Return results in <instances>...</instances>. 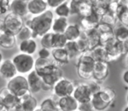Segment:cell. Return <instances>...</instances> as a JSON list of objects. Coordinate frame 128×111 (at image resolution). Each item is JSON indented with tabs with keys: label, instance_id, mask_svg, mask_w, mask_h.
Segmentation results:
<instances>
[{
	"label": "cell",
	"instance_id": "1",
	"mask_svg": "<svg viewBox=\"0 0 128 111\" xmlns=\"http://www.w3.org/2000/svg\"><path fill=\"white\" fill-rule=\"evenodd\" d=\"M53 20L54 14L51 10H47L40 15L33 16L32 18L29 19L26 25L32 30V38H36L38 37H41L50 32Z\"/></svg>",
	"mask_w": 128,
	"mask_h": 111
},
{
	"label": "cell",
	"instance_id": "2",
	"mask_svg": "<svg viewBox=\"0 0 128 111\" xmlns=\"http://www.w3.org/2000/svg\"><path fill=\"white\" fill-rule=\"evenodd\" d=\"M115 98V89L109 86H104L100 92L93 95L91 103L95 111H106L113 103Z\"/></svg>",
	"mask_w": 128,
	"mask_h": 111
},
{
	"label": "cell",
	"instance_id": "3",
	"mask_svg": "<svg viewBox=\"0 0 128 111\" xmlns=\"http://www.w3.org/2000/svg\"><path fill=\"white\" fill-rule=\"evenodd\" d=\"M96 61L92 57L91 51L82 53L77 58L76 71L81 79L89 81L93 77V69Z\"/></svg>",
	"mask_w": 128,
	"mask_h": 111
},
{
	"label": "cell",
	"instance_id": "4",
	"mask_svg": "<svg viewBox=\"0 0 128 111\" xmlns=\"http://www.w3.org/2000/svg\"><path fill=\"white\" fill-rule=\"evenodd\" d=\"M36 71L41 76L44 83L52 88H53L55 83L63 77V70L55 62Z\"/></svg>",
	"mask_w": 128,
	"mask_h": 111
},
{
	"label": "cell",
	"instance_id": "5",
	"mask_svg": "<svg viewBox=\"0 0 128 111\" xmlns=\"http://www.w3.org/2000/svg\"><path fill=\"white\" fill-rule=\"evenodd\" d=\"M24 26V21L22 17L10 13L7 14L3 21L0 22V31L1 33L5 32L17 36Z\"/></svg>",
	"mask_w": 128,
	"mask_h": 111
},
{
	"label": "cell",
	"instance_id": "6",
	"mask_svg": "<svg viewBox=\"0 0 128 111\" xmlns=\"http://www.w3.org/2000/svg\"><path fill=\"white\" fill-rule=\"evenodd\" d=\"M6 87L8 88V89L10 92H12L14 95H16L19 99L26 96L29 93H32L30 91V89H29V84L28 81H27V77L24 76L21 74L17 75L13 78L9 80Z\"/></svg>",
	"mask_w": 128,
	"mask_h": 111
},
{
	"label": "cell",
	"instance_id": "7",
	"mask_svg": "<svg viewBox=\"0 0 128 111\" xmlns=\"http://www.w3.org/2000/svg\"><path fill=\"white\" fill-rule=\"evenodd\" d=\"M16 66L18 73L21 75L27 74L35 69V59L32 55H28L26 53H18L15 55L12 59Z\"/></svg>",
	"mask_w": 128,
	"mask_h": 111
},
{
	"label": "cell",
	"instance_id": "8",
	"mask_svg": "<svg viewBox=\"0 0 128 111\" xmlns=\"http://www.w3.org/2000/svg\"><path fill=\"white\" fill-rule=\"evenodd\" d=\"M75 87H76V84L74 82L63 76L53 86L52 92H53L54 96H57L58 98L72 96Z\"/></svg>",
	"mask_w": 128,
	"mask_h": 111
},
{
	"label": "cell",
	"instance_id": "9",
	"mask_svg": "<svg viewBox=\"0 0 128 111\" xmlns=\"http://www.w3.org/2000/svg\"><path fill=\"white\" fill-rule=\"evenodd\" d=\"M107 53V62H115L118 59L125 55V50H124L123 42L114 39L112 42L104 46Z\"/></svg>",
	"mask_w": 128,
	"mask_h": 111
},
{
	"label": "cell",
	"instance_id": "10",
	"mask_svg": "<svg viewBox=\"0 0 128 111\" xmlns=\"http://www.w3.org/2000/svg\"><path fill=\"white\" fill-rule=\"evenodd\" d=\"M72 96L79 103L91 102L92 98V94L88 87L87 83H79L76 84Z\"/></svg>",
	"mask_w": 128,
	"mask_h": 111
},
{
	"label": "cell",
	"instance_id": "11",
	"mask_svg": "<svg viewBox=\"0 0 128 111\" xmlns=\"http://www.w3.org/2000/svg\"><path fill=\"white\" fill-rule=\"evenodd\" d=\"M110 74L109 62L104 61H98L95 62L93 69V79L103 83L108 78Z\"/></svg>",
	"mask_w": 128,
	"mask_h": 111
},
{
	"label": "cell",
	"instance_id": "12",
	"mask_svg": "<svg viewBox=\"0 0 128 111\" xmlns=\"http://www.w3.org/2000/svg\"><path fill=\"white\" fill-rule=\"evenodd\" d=\"M79 103L73 96L60 97L58 100V108L59 111H77L78 110Z\"/></svg>",
	"mask_w": 128,
	"mask_h": 111
},
{
	"label": "cell",
	"instance_id": "13",
	"mask_svg": "<svg viewBox=\"0 0 128 111\" xmlns=\"http://www.w3.org/2000/svg\"><path fill=\"white\" fill-rule=\"evenodd\" d=\"M18 74V70L16 69V66L12 60L6 59L2 62L0 65V76L5 80H10L16 76Z\"/></svg>",
	"mask_w": 128,
	"mask_h": 111
},
{
	"label": "cell",
	"instance_id": "14",
	"mask_svg": "<svg viewBox=\"0 0 128 111\" xmlns=\"http://www.w3.org/2000/svg\"><path fill=\"white\" fill-rule=\"evenodd\" d=\"M27 81H28L29 84V89L32 94H37L43 89L44 82H43L41 76L38 74V72L35 69L28 74Z\"/></svg>",
	"mask_w": 128,
	"mask_h": 111
},
{
	"label": "cell",
	"instance_id": "15",
	"mask_svg": "<svg viewBox=\"0 0 128 111\" xmlns=\"http://www.w3.org/2000/svg\"><path fill=\"white\" fill-rule=\"evenodd\" d=\"M0 97H1L2 103L9 108L10 110L14 108L17 104L20 103V100L16 95H14L12 92H10L8 89V88L5 87L1 89L0 91Z\"/></svg>",
	"mask_w": 128,
	"mask_h": 111
},
{
	"label": "cell",
	"instance_id": "16",
	"mask_svg": "<svg viewBox=\"0 0 128 111\" xmlns=\"http://www.w3.org/2000/svg\"><path fill=\"white\" fill-rule=\"evenodd\" d=\"M10 10L12 14L24 17L29 14L28 2L24 0H12L10 1Z\"/></svg>",
	"mask_w": 128,
	"mask_h": 111
},
{
	"label": "cell",
	"instance_id": "17",
	"mask_svg": "<svg viewBox=\"0 0 128 111\" xmlns=\"http://www.w3.org/2000/svg\"><path fill=\"white\" fill-rule=\"evenodd\" d=\"M48 4L46 0H30L28 2L29 14L38 16L48 10Z\"/></svg>",
	"mask_w": 128,
	"mask_h": 111
},
{
	"label": "cell",
	"instance_id": "18",
	"mask_svg": "<svg viewBox=\"0 0 128 111\" xmlns=\"http://www.w3.org/2000/svg\"><path fill=\"white\" fill-rule=\"evenodd\" d=\"M52 56L57 64L60 65H66L68 64L71 61L68 52L64 48H56L52 50Z\"/></svg>",
	"mask_w": 128,
	"mask_h": 111
},
{
	"label": "cell",
	"instance_id": "19",
	"mask_svg": "<svg viewBox=\"0 0 128 111\" xmlns=\"http://www.w3.org/2000/svg\"><path fill=\"white\" fill-rule=\"evenodd\" d=\"M19 51L22 53H26L28 55H33L37 51L38 44L33 38L27 39L24 41H21L18 45Z\"/></svg>",
	"mask_w": 128,
	"mask_h": 111
},
{
	"label": "cell",
	"instance_id": "20",
	"mask_svg": "<svg viewBox=\"0 0 128 111\" xmlns=\"http://www.w3.org/2000/svg\"><path fill=\"white\" fill-rule=\"evenodd\" d=\"M83 30L79 24H71L64 31V36L68 41H77L82 34Z\"/></svg>",
	"mask_w": 128,
	"mask_h": 111
},
{
	"label": "cell",
	"instance_id": "21",
	"mask_svg": "<svg viewBox=\"0 0 128 111\" xmlns=\"http://www.w3.org/2000/svg\"><path fill=\"white\" fill-rule=\"evenodd\" d=\"M17 43V36L10 33H1L0 36V47L5 50H10L15 47Z\"/></svg>",
	"mask_w": 128,
	"mask_h": 111
},
{
	"label": "cell",
	"instance_id": "22",
	"mask_svg": "<svg viewBox=\"0 0 128 111\" xmlns=\"http://www.w3.org/2000/svg\"><path fill=\"white\" fill-rule=\"evenodd\" d=\"M69 21L67 17H54L53 23H52V30L54 33H64L66 29L69 26Z\"/></svg>",
	"mask_w": 128,
	"mask_h": 111
},
{
	"label": "cell",
	"instance_id": "23",
	"mask_svg": "<svg viewBox=\"0 0 128 111\" xmlns=\"http://www.w3.org/2000/svg\"><path fill=\"white\" fill-rule=\"evenodd\" d=\"M113 34L117 40L124 42L128 38V26L118 22L113 26Z\"/></svg>",
	"mask_w": 128,
	"mask_h": 111
},
{
	"label": "cell",
	"instance_id": "24",
	"mask_svg": "<svg viewBox=\"0 0 128 111\" xmlns=\"http://www.w3.org/2000/svg\"><path fill=\"white\" fill-rule=\"evenodd\" d=\"M91 53L96 62H98V61L107 62V53H106V47L101 45V44H100V45L93 48L92 50H91Z\"/></svg>",
	"mask_w": 128,
	"mask_h": 111
},
{
	"label": "cell",
	"instance_id": "25",
	"mask_svg": "<svg viewBox=\"0 0 128 111\" xmlns=\"http://www.w3.org/2000/svg\"><path fill=\"white\" fill-rule=\"evenodd\" d=\"M39 108L42 111H59L58 108V101L52 97H46L41 102Z\"/></svg>",
	"mask_w": 128,
	"mask_h": 111
},
{
	"label": "cell",
	"instance_id": "26",
	"mask_svg": "<svg viewBox=\"0 0 128 111\" xmlns=\"http://www.w3.org/2000/svg\"><path fill=\"white\" fill-rule=\"evenodd\" d=\"M87 36V38L90 43V48L92 50L96 46L100 44V34L97 30V29L89 30V31H84Z\"/></svg>",
	"mask_w": 128,
	"mask_h": 111
},
{
	"label": "cell",
	"instance_id": "27",
	"mask_svg": "<svg viewBox=\"0 0 128 111\" xmlns=\"http://www.w3.org/2000/svg\"><path fill=\"white\" fill-rule=\"evenodd\" d=\"M52 49L64 48L68 40L64 33H54L52 32Z\"/></svg>",
	"mask_w": 128,
	"mask_h": 111
},
{
	"label": "cell",
	"instance_id": "28",
	"mask_svg": "<svg viewBox=\"0 0 128 111\" xmlns=\"http://www.w3.org/2000/svg\"><path fill=\"white\" fill-rule=\"evenodd\" d=\"M20 103L22 104L24 111H34L38 107V101L32 95L26 98L21 99Z\"/></svg>",
	"mask_w": 128,
	"mask_h": 111
},
{
	"label": "cell",
	"instance_id": "29",
	"mask_svg": "<svg viewBox=\"0 0 128 111\" xmlns=\"http://www.w3.org/2000/svg\"><path fill=\"white\" fill-rule=\"evenodd\" d=\"M64 49H66V51L68 52L71 59L78 58V57L81 55V52H80V51H79L78 47L76 41H68L66 45L64 46Z\"/></svg>",
	"mask_w": 128,
	"mask_h": 111
},
{
	"label": "cell",
	"instance_id": "30",
	"mask_svg": "<svg viewBox=\"0 0 128 111\" xmlns=\"http://www.w3.org/2000/svg\"><path fill=\"white\" fill-rule=\"evenodd\" d=\"M54 13L57 15V17H69L71 16V10H70L69 2L66 1L63 3L62 4L58 5L57 8L54 9Z\"/></svg>",
	"mask_w": 128,
	"mask_h": 111
},
{
	"label": "cell",
	"instance_id": "31",
	"mask_svg": "<svg viewBox=\"0 0 128 111\" xmlns=\"http://www.w3.org/2000/svg\"><path fill=\"white\" fill-rule=\"evenodd\" d=\"M76 42H77L78 47L81 54L84 52H86V51H91L89 40H88L87 36H86V34L84 33V31L82 32L81 36L79 37V38L78 39Z\"/></svg>",
	"mask_w": 128,
	"mask_h": 111
},
{
	"label": "cell",
	"instance_id": "32",
	"mask_svg": "<svg viewBox=\"0 0 128 111\" xmlns=\"http://www.w3.org/2000/svg\"><path fill=\"white\" fill-rule=\"evenodd\" d=\"M92 12H93V7L89 3H87L86 0L80 2L78 16H79L80 17H89Z\"/></svg>",
	"mask_w": 128,
	"mask_h": 111
},
{
	"label": "cell",
	"instance_id": "33",
	"mask_svg": "<svg viewBox=\"0 0 128 111\" xmlns=\"http://www.w3.org/2000/svg\"><path fill=\"white\" fill-rule=\"evenodd\" d=\"M79 25H80L83 31H89V30L96 29L98 24L93 22L89 17H81L80 22H79Z\"/></svg>",
	"mask_w": 128,
	"mask_h": 111
},
{
	"label": "cell",
	"instance_id": "34",
	"mask_svg": "<svg viewBox=\"0 0 128 111\" xmlns=\"http://www.w3.org/2000/svg\"><path fill=\"white\" fill-rule=\"evenodd\" d=\"M101 22L106 23V24H110V25H112V26H114L115 24L118 22V20L117 15H115V14L110 12L109 10H107V11L102 16Z\"/></svg>",
	"mask_w": 128,
	"mask_h": 111
},
{
	"label": "cell",
	"instance_id": "35",
	"mask_svg": "<svg viewBox=\"0 0 128 111\" xmlns=\"http://www.w3.org/2000/svg\"><path fill=\"white\" fill-rule=\"evenodd\" d=\"M17 38L18 40H20V42L32 38V30H30V27H28L27 25H24V27L21 29L19 33L17 35Z\"/></svg>",
	"mask_w": 128,
	"mask_h": 111
},
{
	"label": "cell",
	"instance_id": "36",
	"mask_svg": "<svg viewBox=\"0 0 128 111\" xmlns=\"http://www.w3.org/2000/svg\"><path fill=\"white\" fill-rule=\"evenodd\" d=\"M52 32H48L47 34L41 37L40 44L43 48L52 50Z\"/></svg>",
	"mask_w": 128,
	"mask_h": 111
},
{
	"label": "cell",
	"instance_id": "37",
	"mask_svg": "<svg viewBox=\"0 0 128 111\" xmlns=\"http://www.w3.org/2000/svg\"><path fill=\"white\" fill-rule=\"evenodd\" d=\"M87 85H88V87H89L92 96L95 94H97V93L100 92L103 88V86L101 85V83L97 81V80L93 79V78L87 82Z\"/></svg>",
	"mask_w": 128,
	"mask_h": 111
},
{
	"label": "cell",
	"instance_id": "38",
	"mask_svg": "<svg viewBox=\"0 0 128 111\" xmlns=\"http://www.w3.org/2000/svg\"><path fill=\"white\" fill-rule=\"evenodd\" d=\"M53 62H55V61L52 60L51 58H40V57H38L35 61V70L42 69V68L52 63Z\"/></svg>",
	"mask_w": 128,
	"mask_h": 111
},
{
	"label": "cell",
	"instance_id": "39",
	"mask_svg": "<svg viewBox=\"0 0 128 111\" xmlns=\"http://www.w3.org/2000/svg\"><path fill=\"white\" fill-rule=\"evenodd\" d=\"M115 38V36L113 32H110V33H104L100 35V44L103 46L107 45L111 42H112Z\"/></svg>",
	"mask_w": 128,
	"mask_h": 111
},
{
	"label": "cell",
	"instance_id": "40",
	"mask_svg": "<svg viewBox=\"0 0 128 111\" xmlns=\"http://www.w3.org/2000/svg\"><path fill=\"white\" fill-rule=\"evenodd\" d=\"M96 29L100 35H101V34H104V33L113 32V26L106 24V23H103V22H100V24H98V25L97 26Z\"/></svg>",
	"mask_w": 128,
	"mask_h": 111
},
{
	"label": "cell",
	"instance_id": "41",
	"mask_svg": "<svg viewBox=\"0 0 128 111\" xmlns=\"http://www.w3.org/2000/svg\"><path fill=\"white\" fill-rule=\"evenodd\" d=\"M80 2L81 1H78V0H70L69 1L71 15H78V8Z\"/></svg>",
	"mask_w": 128,
	"mask_h": 111
},
{
	"label": "cell",
	"instance_id": "42",
	"mask_svg": "<svg viewBox=\"0 0 128 111\" xmlns=\"http://www.w3.org/2000/svg\"><path fill=\"white\" fill-rule=\"evenodd\" d=\"M118 4V11H117V17L123 13L126 10H128V0H117Z\"/></svg>",
	"mask_w": 128,
	"mask_h": 111
},
{
	"label": "cell",
	"instance_id": "43",
	"mask_svg": "<svg viewBox=\"0 0 128 111\" xmlns=\"http://www.w3.org/2000/svg\"><path fill=\"white\" fill-rule=\"evenodd\" d=\"M78 111H95V110L91 102H88V103H79Z\"/></svg>",
	"mask_w": 128,
	"mask_h": 111
},
{
	"label": "cell",
	"instance_id": "44",
	"mask_svg": "<svg viewBox=\"0 0 128 111\" xmlns=\"http://www.w3.org/2000/svg\"><path fill=\"white\" fill-rule=\"evenodd\" d=\"M10 0H0V8H1L4 15H5L8 12V10H10Z\"/></svg>",
	"mask_w": 128,
	"mask_h": 111
},
{
	"label": "cell",
	"instance_id": "45",
	"mask_svg": "<svg viewBox=\"0 0 128 111\" xmlns=\"http://www.w3.org/2000/svg\"><path fill=\"white\" fill-rule=\"evenodd\" d=\"M38 57H40V58H50L52 56V51L49 49L42 47L38 51Z\"/></svg>",
	"mask_w": 128,
	"mask_h": 111
},
{
	"label": "cell",
	"instance_id": "46",
	"mask_svg": "<svg viewBox=\"0 0 128 111\" xmlns=\"http://www.w3.org/2000/svg\"><path fill=\"white\" fill-rule=\"evenodd\" d=\"M46 3L48 4V7L52 9H55L57 8L58 5L62 4L63 3L66 2L67 0H46Z\"/></svg>",
	"mask_w": 128,
	"mask_h": 111
},
{
	"label": "cell",
	"instance_id": "47",
	"mask_svg": "<svg viewBox=\"0 0 128 111\" xmlns=\"http://www.w3.org/2000/svg\"><path fill=\"white\" fill-rule=\"evenodd\" d=\"M118 20L120 23L128 26V10H126L120 16H118Z\"/></svg>",
	"mask_w": 128,
	"mask_h": 111
},
{
	"label": "cell",
	"instance_id": "48",
	"mask_svg": "<svg viewBox=\"0 0 128 111\" xmlns=\"http://www.w3.org/2000/svg\"><path fill=\"white\" fill-rule=\"evenodd\" d=\"M118 8V2H117V0H113V1L112 2L111 4H110L109 8H108V10H109L110 12H112V13H113V14H115V15H117Z\"/></svg>",
	"mask_w": 128,
	"mask_h": 111
},
{
	"label": "cell",
	"instance_id": "49",
	"mask_svg": "<svg viewBox=\"0 0 128 111\" xmlns=\"http://www.w3.org/2000/svg\"><path fill=\"white\" fill-rule=\"evenodd\" d=\"M112 1H113V0H100L98 6L101 7L102 9H104V10H106V11H107L108 8H109L110 4H111Z\"/></svg>",
	"mask_w": 128,
	"mask_h": 111
},
{
	"label": "cell",
	"instance_id": "50",
	"mask_svg": "<svg viewBox=\"0 0 128 111\" xmlns=\"http://www.w3.org/2000/svg\"><path fill=\"white\" fill-rule=\"evenodd\" d=\"M121 79H122V82L124 83V84L128 87V68H126V69H124L123 72H122Z\"/></svg>",
	"mask_w": 128,
	"mask_h": 111
},
{
	"label": "cell",
	"instance_id": "51",
	"mask_svg": "<svg viewBox=\"0 0 128 111\" xmlns=\"http://www.w3.org/2000/svg\"><path fill=\"white\" fill-rule=\"evenodd\" d=\"M87 3H89L94 8V7H97L98 4H100V0H86Z\"/></svg>",
	"mask_w": 128,
	"mask_h": 111
},
{
	"label": "cell",
	"instance_id": "52",
	"mask_svg": "<svg viewBox=\"0 0 128 111\" xmlns=\"http://www.w3.org/2000/svg\"><path fill=\"white\" fill-rule=\"evenodd\" d=\"M12 111H24V108H23V106H22V104H21L20 103H18V104H17L15 107H14L13 109L12 110Z\"/></svg>",
	"mask_w": 128,
	"mask_h": 111
},
{
	"label": "cell",
	"instance_id": "53",
	"mask_svg": "<svg viewBox=\"0 0 128 111\" xmlns=\"http://www.w3.org/2000/svg\"><path fill=\"white\" fill-rule=\"evenodd\" d=\"M123 62H124V65H125V67L128 68V53H126V54L124 55Z\"/></svg>",
	"mask_w": 128,
	"mask_h": 111
},
{
	"label": "cell",
	"instance_id": "54",
	"mask_svg": "<svg viewBox=\"0 0 128 111\" xmlns=\"http://www.w3.org/2000/svg\"><path fill=\"white\" fill-rule=\"evenodd\" d=\"M10 110L9 108H7L3 103H0V111H10Z\"/></svg>",
	"mask_w": 128,
	"mask_h": 111
},
{
	"label": "cell",
	"instance_id": "55",
	"mask_svg": "<svg viewBox=\"0 0 128 111\" xmlns=\"http://www.w3.org/2000/svg\"><path fill=\"white\" fill-rule=\"evenodd\" d=\"M123 45H124V50H125V54L126 53H128V38L123 42Z\"/></svg>",
	"mask_w": 128,
	"mask_h": 111
},
{
	"label": "cell",
	"instance_id": "56",
	"mask_svg": "<svg viewBox=\"0 0 128 111\" xmlns=\"http://www.w3.org/2000/svg\"><path fill=\"white\" fill-rule=\"evenodd\" d=\"M2 62H3V55H2V53L0 52V65H1Z\"/></svg>",
	"mask_w": 128,
	"mask_h": 111
},
{
	"label": "cell",
	"instance_id": "57",
	"mask_svg": "<svg viewBox=\"0 0 128 111\" xmlns=\"http://www.w3.org/2000/svg\"><path fill=\"white\" fill-rule=\"evenodd\" d=\"M4 15V13H3V11H2V10H1V8H0V22H1V17H2V16Z\"/></svg>",
	"mask_w": 128,
	"mask_h": 111
},
{
	"label": "cell",
	"instance_id": "58",
	"mask_svg": "<svg viewBox=\"0 0 128 111\" xmlns=\"http://www.w3.org/2000/svg\"><path fill=\"white\" fill-rule=\"evenodd\" d=\"M122 111H128V104L125 107V108L123 109V110H122Z\"/></svg>",
	"mask_w": 128,
	"mask_h": 111
},
{
	"label": "cell",
	"instance_id": "59",
	"mask_svg": "<svg viewBox=\"0 0 128 111\" xmlns=\"http://www.w3.org/2000/svg\"><path fill=\"white\" fill-rule=\"evenodd\" d=\"M34 111H42V110H41L40 108H37V109H36V110H34Z\"/></svg>",
	"mask_w": 128,
	"mask_h": 111
},
{
	"label": "cell",
	"instance_id": "60",
	"mask_svg": "<svg viewBox=\"0 0 128 111\" xmlns=\"http://www.w3.org/2000/svg\"><path fill=\"white\" fill-rule=\"evenodd\" d=\"M126 103L128 104V93H127V95H126Z\"/></svg>",
	"mask_w": 128,
	"mask_h": 111
},
{
	"label": "cell",
	"instance_id": "61",
	"mask_svg": "<svg viewBox=\"0 0 128 111\" xmlns=\"http://www.w3.org/2000/svg\"><path fill=\"white\" fill-rule=\"evenodd\" d=\"M24 1H26V2H29V1H30V0H24Z\"/></svg>",
	"mask_w": 128,
	"mask_h": 111
},
{
	"label": "cell",
	"instance_id": "62",
	"mask_svg": "<svg viewBox=\"0 0 128 111\" xmlns=\"http://www.w3.org/2000/svg\"><path fill=\"white\" fill-rule=\"evenodd\" d=\"M78 1H84V0H78Z\"/></svg>",
	"mask_w": 128,
	"mask_h": 111
},
{
	"label": "cell",
	"instance_id": "63",
	"mask_svg": "<svg viewBox=\"0 0 128 111\" xmlns=\"http://www.w3.org/2000/svg\"><path fill=\"white\" fill-rule=\"evenodd\" d=\"M0 36H1V31H0Z\"/></svg>",
	"mask_w": 128,
	"mask_h": 111
},
{
	"label": "cell",
	"instance_id": "64",
	"mask_svg": "<svg viewBox=\"0 0 128 111\" xmlns=\"http://www.w3.org/2000/svg\"><path fill=\"white\" fill-rule=\"evenodd\" d=\"M77 111H78V110H77Z\"/></svg>",
	"mask_w": 128,
	"mask_h": 111
}]
</instances>
